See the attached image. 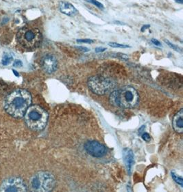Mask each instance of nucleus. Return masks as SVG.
Listing matches in <instances>:
<instances>
[{"label":"nucleus","mask_w":183,"mask_h":192,"mask_svg":"<svg viewBox=\"0 0 183 192\" xmlns=\"http://www.w3.org/2000/svg\"><path fill=\"white\" fill-rule=\"evenodd\" d=\"M31 103L30 93L24 89H17L6 96L4 108L6 113L13 118H21Z\"/></svg>","instance_id":"obj_1"},{"label":"nucleus","mask_w":183,"mask_h":192,"mask_svg":"<svg viewBox=\"0 0 183 192\" xmlns=\"http://www.w3.org/2000/svg\"><path fill=\"white\" fill-rule=\"evenodd\" d=\"M139 101V94L135 89L130 86H125L114 90L110 94L109 101L116 107L132 108Z\"/></svg>","instance_id":"obj_2"},{"label":"nucleus","mask_w":183,"mask_h":192,"mask_svg":"<svg viewBox=\"0 0 183 192\" xmlns=\"http://www.w3.org/2000/svg\"><path fill=\"white\" fill-rule=\"evenodd\" d=\"M48 113L38 105H30L23 116L27 127L34 131L44 129L48 123Z\"/></svg>","instance_id":"obj_3"},{"label":"nucleus","mask_w":183,"mask_h":192,"mask_svg":"<svg viewBox=\"0 0 183 192\" xmlns=\"http://www.w3.org/2000/svg\"><path fill=\"white\" fill-rule=\"evenodd\" d=\"M17 39L21 45L27 49H36L40 45L42 35L36 27H24L18 31Z\"/></svg>","instance_id":"obj_4"},{"label":"nucleus","mask_w":183,"mask_h":192,"mask_svg":"<svg viewBox=\"0 0 183 192\" xmlns=\"http://www.w3.org/2000/svg\"><path fill=\"white\" fill-rule=\"evenodd\" d=\"M55 185L56 180L53 174L44 171L36 173L29 181V186L35 191H51Z\"/></svg>","instance_id":"obj_5"},{"label":"nucleus","mask_w":183,"mask_h":192,"mask_svg":"<svg viewBox=\"0 0 183 192\" xmlns=\"http://www.w3.org/2000/svg\"><path fill=\"white\" fill-rule=\"evenodd\" d=\"M88 86L95 94L102 95L109 92L114 87V83L108 78L96 75L88 79Z\"/></svg>","instance_id":"obj_6"},{"label":"nucleus","mask_w":183,"mask_h":192,"mask_svg":"<svg viewBox=\"0 0 183 192\" xmlns=\"http://www.w3.org/2000/svg\"><path fill=\"white\" fill-rule=\"evenodd\" d=\"M28 191L26 183L20 177L13 176L6 178L0 185V191L24 192Z\"/></svg>","instance_id":"obj_7"},{"label":"nucleus","mask_w":183,"mask_h":192,"mask_svg":"<svg viewBox=\"0 0 183 192\" xmlns=\"http://www.w3.org/2000/svg\"><path fill=\"white\" fill-rule=\"evenodd\" d=\"M84 149L88 154L95 157H102L107 152L106 148L96 141H89L84 144Z\"/></svg>","instance_id":"obj_8"},{"label":"nucleus","mask_w":183,"mask_h":192,"mask_svg":"<svg viewBox=\"0 0 183 192\" xmlns=\"http://www.w3.org/2000/svg\"><path fill=\"white\" fill-rule=\"evenodd\" d=\"M40 65L45 73L51 74L54 73L58 68V60L54 55H46L41 59Z\"/></svg>","instance_id":"obj_9"},{"label":"nucleus","mask_w":183,"mask_h":192,"mask_svg":"<svg viewBox=\"0 0 183 192\" xmlns=\"http://www.w3.org/2000/svg\"><path fill=\"white\" fill-rule=\"evenodd\" d=\"M59 10L61 13L69 16H74L78 14V10L69 2L61 1L59 4Z\"/></svg>","instance_id":"obj_10"},{"label":"nucleus","mask_w":183,"mask_h":192,"mask_svg":"<svg viewBox=\"0 0 183 192\" xmlns=\"http://www.w3.org/2000/svg\"><path fill=\"white\" fill-rule=\"evenodd\" d=\"M123 157L125 165L126 166L128 172L129 174H131L132 167L134 163V156L132 150L129 148H125L123 151Z\"/></svg>","instance_id":"obj_11"},{"label":"nucleus","mask_w":183,"mask_h":192,"mask_svg":"<svg viewBox=\"0 0 183 192\" xmlns=\"http://www.w3.org/2000/svg\"><path fill=\"white\" fill-rule=\"evenodd\" d=\"M172 126L175 131L178 133L183 132V109L178 112L172 120Z\"/></svg>","instance_id":"obj_12"},{"label":"nucleus","mask_w":183,"mask_h":192,"mask_svg":"<svg viewBox=\"0 0 183 192\" xmlns=\"http://www.w3.org/2000/svg\"><path fill=\"white\" fill-rule=\"evenodd\" d=\"M171 174H172V177L173 178V179L174 180V181L176 182L177 184L180 185L181 187H182L183 186L182 178L180 176H179L178 174H177L176 172H171Z\"/></svg>","instance_id":"obj_13"},{"label":"nucleus","mask_w":183,"mask_h":192,"mask_svg":"<svg viewBox=\"0 0 183 192\" xmlns=\"http://www.w3.org/2000/svg\"><path fill=\"white\" fill-rule=\"evenodd\" d=\"M108 45L111 47H113V48H123V49H125V48H129V47H130V46L128 45L117 43V42H109Z\"/></svg>","instance_id":"obj_14"},{"label":"nucleus","mask_w":183,"mask_h":192,"mask_svg":"<svg viewBox=\"0 0 183 192\" xmlns=\"http://www.w3.org/2000/svg\"><path fill=\"white\" fill-rule=\"evenodd\" d=\"M12 60H13V57L9 55H4L3 59H2V64L4 66L8 65L11 62Z\"/></svg>","instance_id":"obj_15"},{"label":"nucleus","mask_w":183,"mask_h":192,"mask_svg":"<svg viewBox=\"0 0 183 192\" xmlns=\"http://www.w3.org/2000/svg\"><path fill=\"white\" fill-rule=\"evenodd\" d=\"M164 42H165V43L167 44V45H168L169 47H170V48H172V49H174V50H175V51H178V52H181V51H182L181 49H180V48L179 47H178V46H176V45H174V44L172 43L171 42L169 41L168 40H166V39H165V40H164Z\"/></svg>","instance_id":"obj_16"},{"label":"nucleus","mask_w":183,"mask_h":192,"mask_svg":"<svg viewBox=\"0 0 183 192\" xmlns=\"http://www.w3.org/2000/svg\"><path fill=\"white\" fill-rule=\"evenodd\" d=\"M89 2L91 3V4H93L94 5H95L96 7L99 8L100 9H104V6L102 4H101L100 2H99L97 0H89Z\"/></svg>","instance_id":"obj_17"},{"label":"nucleus","mask_w":183,"mask_h":192,"mask_svg":"<svg viewBox=\"0 0 183 192\" xmlns=\"http://www.w3.org/2000/svg\"><path fill=\"white\" fill-rule=\"evenodd\" d=\"M77 42L78 43H87V44H91L93 43L94 40L89 39V38H86V39H78L77 40Z\"/></svg>","instance_id":"obj_18"},{"label":"nucleus","mask_w":183,"mask_h":192,"mask_svg":"<svg viewBox=\"0 0 183 192\" xmlns=\"http://www.w3.org/2000/svg\"><path fill=\"white\" fill-rule=\"evenodd\" d=\"M13 66H14L15 67L20 68L23 66V63H22V62L21 61V60H15V62H14V64H13Z\"/></svg>","instance_id":"obj_19"},{"label":"nucleus","mask_w":183,"mask_h":192,"mask_svg":"<svg viewBox=\"0 0 183 192\" xmlns=\"http://www.w3.org/2000/svg\"><path fill=\"white\" fill-rule=\"evenodd\" d=\"M142 138H143V140H145V141H149L151 140L150 135L148 133H144L142 134Z\"/></svg>","instance_id":"obj_20"},{"label":"nucleus","mask_w":183,"mask_h":192,"mask_svg":"<svg viewBox=\"0 0 183 192\" xmlns=\"http://www.w3.org/2000/svg\"><path fill=\"white\" fill-rule=\"evenodd\" d=\"M77 49H78L79 50L83 51V52H87V51H89V49L87 48V47H82V46H78V47H76Z\"/></svg>","instance_id":"obj_21"},{"label":"nucleus","mask_w":183,"mask_h":192,"mask_svg":"<svg viewBox=\"0 0 183 192\" xmlns=\"http://www.w3.org/2000/svg\"><path fill=\"white\" fill-rule=\"evenodd\" d=\"M106 48H104V47H97V48L95 49V51L96 53H100L106 51Z\"/></svg>","instance_id":"obj_22"},{"label":"nucleus","mask_w":183,"mask_h":192,"mask_svg":"<svg viewBox=\"0 0 183 192\" xmlns=\"http://www.w3.org/2000/svg\"><path fill=\"white\" fill-rule=\"evenodd\" d=\"M117 55H118L119 58H121V59H123V60H128V57L127 56L126 54H123V53H118Z\"/></svg>","instance_id":"obj_23"},{"label":"nucleus","mask_w":183,"mask_h":192,"mask_svg":"<svg viewBox=\"0 0 183 192\" xmlns=\"http://www.w3.org/2000/svg\"><path fill=\"white\" fill-rule=\"evenodd\" d=\"M151 41H152V42L154 45H155L156 46H161V42H160L158 40H156V39H155V38H152V40H151Z\"/></svg>","instance_id":"obj_24"},{"label":"nucleus","mask_w":183,"mask_h":192,"mask_svg":"<svg viewBox=\"0 0 183 192\" xmlns=\"http://www.w3.org/2000/svg\"><path fill=\"white\" fill-rule=\"evenodd\" d=\"M150 27V25H145V26H143L141 28V32H144L145 30H146L147 29H148L149 27Z\"/></svg>","instance_id":"obj_25"},{"label":"nucleus","mask_w":183,"mask_h":192,"mask_svg":"<svg viewBox=\"0 0 183 192\" xmlns=\"http://www.w3.org/2000/svg\"><path fill=\"white\" fill-rule=\"evenodd\" d=\"M145 127L144 125H143V126H142V127H141V128L139 129V134H141V133L143 132V131L145 130Z\"/></svg>","instance_id":"obj_26"},{"label":"nucleus","mask_w":183,"mask_h":192,"mask_svg":"<svg viewBox=\"0 0 183 192\" xmlns=\"http://www.w3.org/2000/svg\"><path fill=\"white\" fill-rule=\"evenodd\" d=\"M175 2H177V3H178V4H183V0H175Z\"/></svg>","instance_id":"obj_27"},{"label":"nucleus","mask_w":183,"mask_h":192,"mask_svg":"<svg viewBox=\"0 0 183 192\" xmlns=\"http://www.w3.org/2000/svg\"><path fill=\"white\" fill-rule=\"evenodd\" d=\"M13 72H14V73H15V75H17V76H19L18 73H17V72H16V71H15V70H13Z\"/></svg>","instance_id":"obj_28"}]
</instances>
